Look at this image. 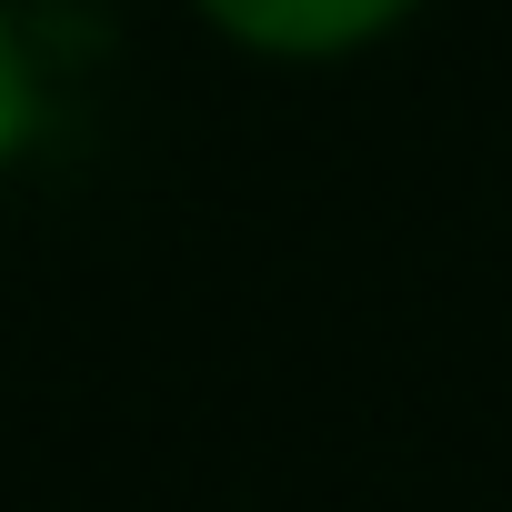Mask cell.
Returning <instances> with one entry per match:
<instances>
[{"label": "cell", "mask_w": 512, "mask_h": 512, "mask_svg": "<svg viewBox=\"0 0 512 512\" xmlns=\"http://www.w3.org/2000/svg\"><path fill=\"white\" fill-rule=\"evenodd\" d=\"M181 11L251 71H352L422 31L432 0H181Z\"/></svg>", "instance_id": "1"}, {"label": "cell", "mask_w": 512, "mask_h": 512, "mask_svg": "<svg viewBox=\"0 0 512 512\" xmlns=\"http://www.w3.org/2000/svg\"><path fill=\"white\" fill-rule=\"evenodd\" d=\"M41 141H51V61L31 41V11L0 0V191L31 171Z\"/></svg>", "instance_id": "2"}, {"label": "cell", "mask_w": 512, "mask_h": 512, "mask_svg": "<svg viewBox=\"0 0 512 512\" xmlns=\"http://www.w3.org/2000/svg\"><path fill=\"white\" fill-rule=\"evenodd\" d=\"M11 11H41V0H11Z\"/></svg>", "instance_id": "3"}]
</instances>
